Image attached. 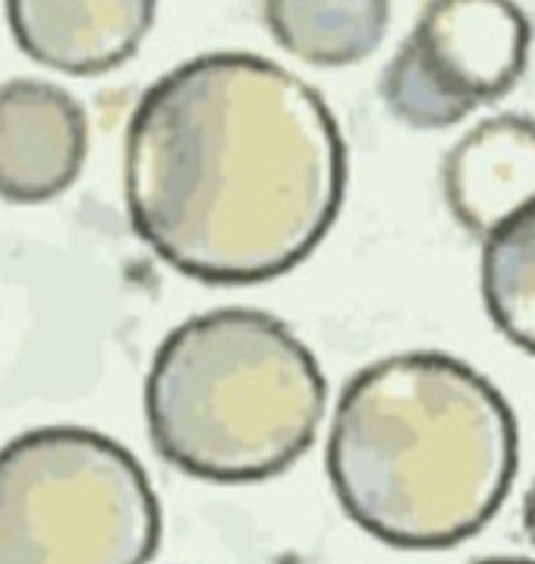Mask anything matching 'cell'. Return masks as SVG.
<instances>
[{"instance_id": "cell-5", "label": "cell", "mask_w": 535, "mask_h": 564, "mask_svg": "<svg viewBox=\"0 0 535 564\" xmlns=\"http://www.w3.org/2000/svg\"><path fill=\"white\" fill-rule=\"evenodd\" d=\"M529 45L513 0H425L381 73V101L410 130H450L516 89Z\"/></svg>"}, {"instance_id": "cell-13", "label": "cell", "mask_w": 535, "mask_h": 564, "mask_svg": "<svg viewBox=\"0 0 535 564\" xmlns=\"http://www.w3.org/2000/svg\"><path fill=\"white\" fill-rule=\"evenodd\" d=\"M516 7H520V13L526 17V23H529V29L535 32V0H513Z\"/></svg>"}, {"instance_id": "cell-2", "label": "cell", "mask_w": 535, "mask_h": 564, "mask_svg": "<svg viewBox=\"0 0 535 564\" xmlns=\"http://www.w3.org/2000/svg\"><path fill=\"white\" fill-rule=\"evenodd\" d=\"M520 432L507 398L438 350L359 369L337 401L328 479L340 508L394 549H450L507 501Z\"/></svg>"}, {"instance_id": "cell-1", "label": "cell", "mask_w": 535, "mask_h": 564, "mask_svg": "<svg viewBox=\"0 0 535 564\" xmlns=\"http://www.w3.org/2000/svg\"><path fill=\"white\" fill-rule=\"evenodd\" d=\"M343 193L347 142L328 101L259 54L179 64L145 89L127 127L133 230L201 284H265L303 265Z\"/></svg>"}, {"instance_id": "cell-4", "label": "cell", "mask_w": 535, "mask_h": 564, "mask_svg": "<svg viewBox=\"0 0 535 564\" xmlns=\"http://www.w3.org/2000/svg\"><path fill=\"white\" fill-rule=\"evenodd\" d=\"M161 505L133 452L83 426L0 448V564H149Z\"/></svg>"}, {"instance_id": "cell-9", "label": "cell", "mask_w": 535, "mask_h": 564, "mask_svg": "<svg viewBox=\"0 0 535 564\" xmlns=\"http://www.w3.org/2000/svg\"><path fill=\"white\" fill-rule=\"evenodd\" d=\"M268 32L309 67H353L391 25V0H262Z\"/></svg>"}, {"instance_id": "cell-12", "label": "cell", "mask_w": 535, "mask_h": 564, "mask_svg": "<svg viewBox=\"0 0 535 564\" xmlns=\"http://www.w3.org/2000/svg\"><path fill=\"white\" fill-rule=\"evenodd\" d=\"M472 564H535V558H516V555H494V558H479Z\"/></svg>"}, {"instance_id": "cell-7", "label": "cell", "mask_w": 535, "mask_h": 564, "mask_svg": "<svg viewBox=\"0 0 535 564\" xmlns=\"http://www.w3.org/2000/svg\"><path fill=\"white\" fill-rule=\"evenodd\" d=\"M157 0H7V23L25 57L64 76L123 67L155 23Z\"/></svg>"}, {"instance_id": "cell-6", "label": "cell", "mask_w": 535, "mask_h": 564, "mask_svg": "<svg viewBox=\"0 0 535 564\" xmlns=\"http://www.w3.org/2000/svg\"><path fill=\"white\" fill-rule=\"evenodd\" d=\"M89 155V117L42 79L0 86V199L39 205L67 193Z\"/></svg>"}, {"instance_id": "cell-11", "label": "cell", "mask_w": 535, "mask_h": 564, "mask_svg": "<svg viewBox=\"0 0 535 564\" xmlns=\"http://www.w3.org/2000/svg\"><path fill=\"white\" fill-rule=\"evenodd\" d=\"M523 530H526V536L535 545V479L533 486H529V492L523 498Z\"/></svg>"}, {"instance_id": "cell-8", "label": "cell", "mask_w": 535, "mask_h": 564, "mask_svg": "<svg viewBox=\"0 0 535 564\" xmlns=\"http://www.w3.org/2000/svg\"><path fill=\"white\" fill-rule=\"evenodd\" d=\"M441 189L454 221L476 240L535 203L533 117L494 113L460 135L441 164Z\"/></svg>"}, {"instance_id": "cell-10", "label": "cell", "mask_w": 535, "mask_h": 564, "mask_svg": "<svg viewBox=\"0 0 535 564\" xmlns=\"http://www.w3.org/2000/svg\"><path fill=\"white\" fill-rule=\"evenodd\" d=\"M482 300L494 328L535 354V203L482 240Z\"/></svg>"}, {"instance_id": "cell-3", "label": "cell", "mask_w": 535, "mask_h": 564, "mask_svg": "<svg viewBox=\"0 0 535 564\" xmlns=\"http://www.w3.org/2000/svg\"><path fill=\"white\" fill-rule=\"evenodd\" d=\"M328 382L315 354L277 316L221 306L186 318L145 376L155 452L221 486L274 479L315 445Z\"/></svg>"}]
</instances>
